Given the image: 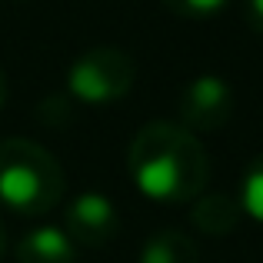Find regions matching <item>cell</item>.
<instances>
[{"label":"cell","instance_id":"1","mask_svg":"<svg viewBox=\"0 0 263 263\" xmlns=\"http://www.w3.org/2000/svg\"><path fill=\"white\" fill-rule=\"evenodd\" d=\"M127 170L147 200L183 206L203 193L210 180V157L200 137L186 127L174 120H150L130 140Z\"/></svg>","mask_w":263,"mask_h":263},{"label":"cell","instance_id":"2","mask_svg":"<svg viewBox=\"0 0 263 263\" xmlns=\"http://www.w3.org/2000/svg\"><path fill=\"white\" fill-rule=\"evenodd\" d=\"M67 174L60 160L37 140H0V203L20 217H44L60 206Z\"/></svg>","mask_w":263,"mask_h":263},{"label":"cell","instance_id":"3","mask_svg":"<svg viewBox=\"0 0 263 263\" xmlns=\"http://www.w3.org/2000/svg\"><path fill=\"white\" fill-rule=\"evenodd\" d=\"M137 84V64L120 47H90L67 70V93L84 107H110Z\"/></svg>","mask_w":263,"mask_h":263},{"label":"cell","instance_id":"4","mask_svg":"<svg viewBox=\"0 0 263 263\" xmlns=\"http://www.w3.org/2000/svg\"><path fill=\"white\" fill-rule=\"evenodd\" d=\"M233 107H237L233 87L220 73H200V77H193L180 90V97H177L180 120L177 123L186 127L190 134H217L233 117Z\"/></svg>","mask_w":263,"mask_h":263},{"label":"cell","instance_id":"5","mask_svg":"<svg viewBox=\"0 0 263 263\" xmlns=\"http://www.w3.org/2000/svg\"><path fill=\"white\" fill-rule=\"evenodd\" d=\"M64 230L77 247H103L120 230V213L107 193L84 190L64 206Z\"/></svg>","mask_w":263,"mask_h":263},{"label":"cell","instance_id":"6","mask_svg":"<svg viewBox=\"0 0 263 263\" xmlns=\"http://www.w3.org/2000/svg\"><path fill=\"white\" fill-rule=\"evenodd\" d=\"M17 263H77V243L64 227H33L17 243Z\"/></svg>","mask_w":263,"mask_h":263},{"label":"cell","instance_id":"7","mask_svg":"<svg viewBox=\"0 0 263 263\" xmlns=\"http://www.w3.org/2000/svg\"><path fill=\"white\" fill-rule=\"evenodd\" d=\"M240 217H243V210H240L237 197H230V193H200L190 206L193 230H200L203 237H213V240L230 237L240 227Z\"/></svg>","mask_w":263,"mask_h":263},{"label":"cell","instance_id":"8","mask_svg":"<svg viewBox=\"0 0 263 263\" xmlns=\"http://www.w3.org/2000/svg\"><path fill=\"white\" fill-rule=\"evenodd\" d=\"M140 263H200V250L190 233L167 227L147 237V243L140 247Z\"/></svg>","mask_w":263,"mask_h":263},{"label":"cell","instance_id":"9","mask_svg":"<svg viewBox=\"0 0 263 263\" xmlns=\"http://www.w3.org/2000/svg\"><path fill=\"white\" fill-rule=\"evenodd\" d=\"M237 203L250 220L263 223V154H257L247 163L243 177H240V190H237Z\"/></svg>","mask_w":263,"mask_h":263},{"label":"cell","instance_id":"10","mask_svg":"<svg viewBox=\"0 0 263 263\" xmlns=\"http://www.w3.org/2000/svg\"><path fill=\"white\" fill-rule=\"evenodd\" d=\"M170 13L186 20H206V17H220L223 10H230L237 0H160Z\"/></svg>","mask_w":263,"mask_h":263},{"label":"cell","instance_id":"11","mask_svg":"<svg viewBox=\"0 0 263 263\" xmlns=\"http://www.w3.org/2000/svg\"><path fill=\"white\" fill-rule=\"evenodd\" d=\"M243 20L257 37H263V0H243Z\"/></svg>","mask_w":263,"mask_h":263},{"label":"cell","instance_id":"12","mask_svg":"<svg viewBox=\"0 0 263 263\" xmlns=\"http://www.w3.org/2000/svg\"><path fill=\"white\" fill-rule=\"evenodd\" d=\"M4 103H7V77L0 70V110H4Z\"/></svg>","mask_w":263,"mask_h":263},{"label":"cell","instance_id":"13","mask_svg":"<svg viewBox=\"0 0 263 263\" xmlns=\"http://www.w3.org/2000/svg\"><path fill=\"white\" fill-rule=\"evenodd\" d=\"M0 257H4V223H0Z\"/></svg>","mask_w":263,"mask_h":263}]
</instances>
